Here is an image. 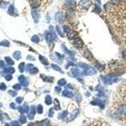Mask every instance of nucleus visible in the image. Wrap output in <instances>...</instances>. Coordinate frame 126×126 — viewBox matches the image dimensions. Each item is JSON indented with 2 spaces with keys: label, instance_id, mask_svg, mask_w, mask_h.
I'll return each instance as SVG.
<instances>
[{
  "label": "nucleus",
  "instance_id": "20e7f679",
  "mask_svg": "<svg viewBox=\"0 0 126 126\" xmlns=\"http://www.w3.org/2000/svg\"><path fill=\"white\" fill-rule=\"evenodd\" d=\"M6 60L7 62L9 64H13V62L12 61V60H11L10 58H9V57H6Z\"/></svg>",
  "mask_w": 126,
  "mask_h": 126
},
{
  "label": "nucleus",
  "instance_id": "f8f14e48",
  "mask_svg": "<svg viewBox=\"0 0 126 126\" xmlns=\"http://www.w3.org/2000/svg\"><path fill=\"white\" fill-rule=\"evenodd\" d=\"M5 126H9V124H6Z\"/></svg>",
  "mask_w": 126,
  "mask_h": 126
},
{
  "label": "nucleus",
  "instance_id": "1a4fd4ad",
  "mask_svg": "<svg viewBox=\"0 0 126 126\" xmlns=\"http://www.w3.org/2000/svg\"><path fill=\"white\" fill-rule=\"evenodd\" d=\"M6 79H7V80H9V79H11V76L9 75L7 76H6Z\"/></svg>",
  "mask_w": 126,
  "mask_h": 126
},
{
  "label": "nucleus",
  "instance_id": "423d86ee",
  "mask_svg": "<svg viewBox=\"0 0 126 126\" xmlns=\"http://www.w3.org/2000/svg\"><path fill=\"white\" fill-rule=\"evenodd\" d=\"M6 88V85H4V83H1V84H0V89H1V90H5Z\"/></svg>",
  "mask_w": 126,
  "mask_h": 126
},
{
  "label": "nucleus",
  "instance_id": "6e6552de",
  "mask_svg": "<svg viewBox=\"0 0 126 126\" xmlns=\"http://www.w3.org/2000/svg\"><path fill=\"white\" fill-rule=\"evenodd\" d=\"M11 124L13 126H20V124H18V122L17 121H13L11 123Z\"/></svg>",
  "mask_w": 126,
  "mask_h": 126
},
{
  "label": "nucleus",
  "instance_id": "f257e3e1",
  "mask_svg": "<svg viewBox=\"0 0 126 126\" xmlns=\"http://www.w3.org/2000/svg\"><path fill=\"white\" fill-rule=\"evenodd\" d=\"M117 112L122 115L126 114V104H122L119 105L117 109Z\"/></svg>",
  "mask_w": 126,
  "mask_h": 126
},
{
  "label": "nucleus",
  "instance_id": "f03ea898",
  "mask_svg": "<svg viewBox=\"0 0 126 126\" xmlns=\"http://www.w3.org/2000/svg\"><path fill=\"white\" fill-rule=\"evenodd\" d=\"M30 5L32 8H36L39 6L40 4L39 0H30Z\"/></svg>",
  "mask_w": 126,
  "mask_h": 126
},
{
  "label": "nucleus",
  "instance_id": "7ed1b4c3",
  "mask_svg": "<svg viewBox=\"0 0 126 126\" xmlns=\"http://www.w3.org/2000/svg\"><path fill=\"white\" fill-rule=\"evenodd\" d=\"M13 11H14V7H13V6L11 5L9 6V9H8V13L9 14H11L12 13H13Z\"/></svg>",
  "mask_w": 126,
  "mask_h": 126
},
{
  "label": "nucleus",
  "instance_id": "39448f33",
  "mask_svg": "<svg viewBox=\"0 0 126 126\" xmlns=\"http://www.w3.org/2000/svg\"><path fill=\"white\" fill-rule=\"evenodd\" d=\"M9 45V43H8V42L7 41H4L0 43V45H4V46H8V45Z\"/></svg>",
  "mask_w": 126,
  "mask_h": 126
},
{
  "label": "nucleus",
  "instance_id": "0eeeda50",
  "mask_svg": "<svg viewBox=\"0 0 126 126\" xmlns=\"http://www.w3.org/2000/svg\"><path fill=\"white\" fill-rule=\"evenodd\" d=\"M20 121L22 123H25L26 122V118L24 117V116H22V117H20Z\"/></svg>",
  "mask_w": 126,
  "mask_h": 126
},
{
  "label": "nucleus",
  "instance_id": "9d476101",
  "mask_svg": "<svg viewBox=\"0 0 126 126\" xmlns=\"http://www.w3.org/2000/svg\"><path fill=\"white\" fill-rule=\"evenodd\" d=\"M4 66L3 62V61H0V68H2Z\"/></svg>",
  "mask_w": 126,
  "mask_h": 126
},
{
  "label": "nucleus",
  "instance_id": "9b49d317",
  "mask_svg": "<svg viewBox=\"0 0 126 126\" xmlns=\"http://www.w3.org/2000/svg\"><path fill=\"white\" fill-rule=\"evenodd\" d=\"M124 56L125 58H126V53H125V54H124Z\"/></svg>",
  "mask_w": 126,
  "mask_h": 126
}]
</instances>
